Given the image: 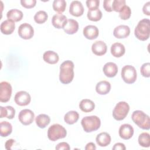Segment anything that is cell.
<instances>
[{
	"label": "cell",
	"instance_id": "cell-1",
	"mask_svg": "<svg viewBox=\"0 0 150 150\" xmlns=\"http://www.w3.org/2000/svg\"><path fill=\"white\" fill-rule=\"evenodd\" d=\"M74 65L72 61L66 60L60 66L59 80L64 84L70 83L74 78Z\"/></svg>",
	"mask_w": 150,
	"mask_h": 150
},
{
	"label": "cell",
	"instance_id": "cell-2",
	"mask_svg": "<svg viewBox=\"0 0 150 150\" xmlns=\"http://www.w3.org/2000/svg\"><path fill=\"white\" fill-rule=\"evenodd\" d=\"M150 21L149 19L144 18L139 21L134 30L135 37L142 41L146 40L149 38Z\"/></svg>",
	"mask_w": 150,
	"mask_h": 150
},
{
	"label": "cell",
	"instance_id": "cell-3",
	"mask_svg": "<svg viewBox=\"0 0 150 150\" xmlns=\"http://www.w3.org/2000/svg\"><path fill=\"white\" fill-rule=\"evenodd\" d=\"M133 122L140 128L148 130L150 128V119L149 115L141 110L134 111L131 115Z\"/></svg>",
	"mask_w": 150,
	"mask_h": 150
},
{
	"label": "cell",
	"instance_id": "cell-4",
	"mask_svg": "<svg viewBox=\"0 0 150 150\" xmlns=\"http://www.w3.org/2000/svg\"><path fill=\"white\" fill-rule=\"evenodd\" d=\"M81 124L86 132H91L100 128L101 121L96 115L86 116L82 118Z\"/></svg>",
	"mask_w": 150,
	"mask_h": 150
},
{
	"label": "cell",
	"instance_id": "cell-5",
	"mask_svg": "<svg viewBox=\"0 0 150 150\" xmlns=\"http://www.w3.org/2000/svg\"><path fill=\"white\" fill-rule=\"evenodd\" d=\"M66 135V129L59 124H53L47 129V137L52 141H56L59 139L64 138Z\"/></svg>",
	"mask_w": 150,
	"mask_h": 150
},
{
	"label": "cell",
	"instance_id": "cell-6",
	"mask_svg": "<svg viewBox=\"0 0 150 150\" xmlns=\"http://www.w3.org/2000/svg\"><path fill=\"white\" fill-rule=\"evenodd\" d=\"M129 105L125 101H120L115 106L112 111V116L117 121L123 120L128 115Z\"/></svg>",
	"mask_w": 150,
	"mask_h": 150
},
{
	"label": "cell",
	"instance_id": "cell-7",
	"mask_svg": "<svg viewBox=\"0 0 150 150\" xmlns=\"http://www.w3.org/2000/svg\"><path fill=\"white\" fill-rule=\"evenodd\" d=\"M121 74L124 81L127 84H132L137 80L136 69L131 65L124 66L122 68Z\"/></svg>",
	"mask_w": 150,
	"mask_h": 150
},
{
	"label": "cell",
	"instance_id": "cell-8",
	"mask_svg": "<svg viewBox=\"0 0 150 150\" xmlns=\"http://www.w3.org/2000/svg\"><path fill=\"white\" fill-rule=\"evenodd\" d=\"M12 86L7 81H2L0 83V101L6 103L9 101L12 95Z\"/></svg>",
	"mask_w": 150,
	"mask_h": 150
},
{
	"label": "cell",
	"instance_id": "cell-9",
	"mask_svg": "<svg viewBox=\"0 0 150 150\" xmlns=\"http://www.w3.org/2000/svg\"><path fill=\"white\" fill-rule=\"evenodd\" d=\"M19 36L23 39H30L34 35V29L33 27L28 23L21 24L18 30Z\"/></svg>",
	"mask_w": 150,
	"mask_h": 150
},
{
	"label": "cell",
	"instance_id": "cell-10",
	"mask_svg": "<svg viewBox=\"0 0 150 150\" xmlns=\"http://www.w3.org/2000/svg\"><path fill=\"white\" fill-rule=\"evenodd\" d=\"M34 112L29 109H23L21 110L18 115L19 121L24 125L31 124L34 120Z\"/></svg>",
	"mask_w": 150,
	"mask_h": 150
},
{
	"label": "cell",
	"instance_id": "cell-11",
	"mask_svg": "<svg viewBox=\"0 0 150 150\" xmlns=\"http://www.w3.org/2000/svg\"><path fill=\"white\" fill-rule=\"evenodd\" d=\"M14 101L15 103L20 106H26L28 105L31 101L30 94L25 91H20L16 93Z\"/></svg>",
	"mask_w": 150,
	"mask_h": 150
},
{
	"label": "cell",
	"instance_id": "cell-12",
	"mask_svg": "<svg viewBox=\"0 0 150 150\" xmlns=\"http://www.w3.org/2000/svg\"><path fill=\"white\" fill-rule=\"evenodd\" d=\"M134 128L132 126L129 124H124L120 126L119 128V135L124 139L127 140L132 138L134 135Z\"/></svg>",
	"mask_w": 150,
	"mask_h": 150
},
{
	"label": "cell",
	"instance_id": "cell-13",
	"mask_svg": "<svg viewBox=\"0 0 150 150\" xmlns=\"http://www.w3.org/2000/svg\"><path fill=\"white\" fill-rule=\"evenodd\" d=\"M69 12L74 16H81L84 13V7L81 2L79 1H72L70 5Z\"/></svg>",
	"mask_w": 150,
	"mask_h": 150
},
{
	"label": "cell",
	"instance_id": "cell-14",
	"mask_svg": "<svg viewBox=\"0 0 150 150\" xmlns=\"http://www.w3.org/2000/svg\"><path fill=\"white\" fill-rule=\"evenodd\" d=\"M93 53L97 56H102L106 53L107 46L105 42L102 40H97L93 43L91 46Z\"/></svg>",
	"mask_w": 150,
	"mask_h": 150
},
{
	"label": "cell",
	"instance_id": "cell-15",
	"mask_svg": "<svg viewBox=\"0 0 150 150\" xmlns=\"http://www.w3.org/2000/svg\"><path fill=\"white\" fill-rule=\"evenodd\" d=\"M130 34V28L127 25H121L115 27L113 31L114 36L118 39H123L128 37Z\"/></svg>",
	"mask_w": 150,
	"mask_h": 150
},
{
	"label": "cell",
	"instance_id": "cell-16",
	"mask_svg": "<svg viewBox=\"0 0 150 150\" xmlns=\"http://www.w3.org/2000/svg\"><path fill=\"white\" fill-rule=\"evenodd\" d=\"M83 32L84 37L89 40L96 39L99 35V30L97 27L91 25H89L84 27Z\"/></svg>",
	"mask_w": 150,
	"mask_h": 150
},
{
	"label": "cell",
	"instance_id": "cell-17",
	"mask_svg": "<svg viewBox=\"0 0 150 150\" xmlns=\"http://www.w3.org/2000/svg\"><path fill=\"white\" fill-rule=\"evenodd\" d=\"M104 74L110 78L114 77L118 73L117 65L113 62L106 63L103 68Z\"/></svg>",
	"mask_w": 150,
	"mask_h": 150
},
{
	"label": "cell",
	"instance_id": "cell-18",
	"mask_svg": "<svg viewBox=\"0 0 150 150\" xmlns=\"http://www.w3.org/2000/svg\"><path fill=\"white\" fill-rule=\"evenodd\" d=\"M79 26V23L77 21L73 19H67L63 29L67 34L73 35L78 31Z\"/></svg>",
	"mask_w": 150,
	"mask_h": 150
},
{
	"label": "cell",
	"instance_id": "cell-19",
	"mask_svg": "<svg viewBox=\"0 0 150 150\" xmlns=\"http://www.w3.org/2000/svg\"><path fill=\"white\" fill-rule=\"evenodd\" d=\"M67 19L65 15L62 13H57L53 16L52 23L53 26L57 29H63L66 23Z\"/></svg>",
	"mask_w": 150,
	"mask_h": 150
},
{
	"label": "cell",
	"instance_id": "cell-20",
	"mask_svg": "<svg viewBox=\"0 0 150 150\" xmlns=\"http://www.w3.org/2000/svg\"><path fill=\"white\" fill-rule=\"evenodd\" d=\"M15 29V23L10 20H5L3 21L0 26L1 33L4 35H11L13 33Z\"/></svg>",
	"mask_w": 150,
	"mask_h": 150
},
{
	"label": "cell",
	"instance_id": "cell-21",
	"mask_svg": "<svg viewBox=\"0 0 150 150\" xmlns=\"http://www.w3.org/2000/svg\"><path fill=\"white\" fill-rule=\"evenodd\" d=\"M111 136L107 132H103L98 134L96 138L97 145L101 147H105L108 146L111 142Z\"/></svg>",
	"mask_w": 150,
	"mask_h": 150
},
{
	"label": "cell",
	"instance_id": "cell-22",
	"mask_svg": "<svg viewBox=\"0 0 150 150\" xmlns=\"http://www.w3.org/2000/svg\"><path fill=\"white\" fill-rule=\"evenodd\" d=\"M111 53L115 57H120L122 56L125 52V49L121 43L116 42L113 43L111 46Z\"/></svg>",
	"mask_w": 150,
	"mask_h": 150
},
{
	"label": "cell",
	"instance_id": "cell-23",
	"mask_svg": "<svg viewBox=\"0 0 150 150\" xmlns=\"http://www.w3.org/2000/svg\"><path fill=\"white\" fill-rule=\"evenodd\" d=\"M111 90V84L110 82L103 80L100 81L96 84V91L100 95H105L108 94Z\"/></svg>",
	"mask_w": 150,
	"mask_h": 150
},
{
	"label": "cell",
	"instance_id": "cell-24",
	"mask_svg": "<svg viewBox=\"0 0 150 150\" xmlns=\"http://www.w3.org/2000/svg\"><path fill=\"white\" fill-rule=\"evenodd\" d=\"M43 59L45 62L50 64H54L58 62L59 57L58 54L55 52L48 50L43 53Z\"/></svg>",
	"mask_w": 150,
	"mask_h": 150
},
{
	"label": "cell",
	"instance_id": "cell-25",
	"mask_svg": "<svg viewBox=\"0 0 150 150\" xmlns=\"http://www.w3.org/2000/svg\"><path fill=\"white\" fill-rule=\"evenodd\" d=\"M0 110V118H2L6 117L9 120L13 119L14 118L15 115V110L13 107L10 105H7L6 107L1 106Z\"/></svg>",
	"mask_w": 150,
	"mask_h": 150
},
{
	"label": "cell",
	"instance_id": "cell-26",
	"mask_svg": "<svg viewBox=\"0 0 150 150\" xmlns=\"http://www.w3.org/2000/svg\"><path fill=\"white\" fill-rule=\"evenodd\" d=\"M6 17L8 20L13 22H19L23 18V12L18 9H12L8 11Z\"/></svg>",
	"mask_w": 150,
	"mask_h": 150
},
{
	"label": "cell",
	"instance_id": "cell-27",
	"mask_svg": "<svg viewBox=\"0 0 150 150\" xmlns=\"http://www.w3.org/2000/svg\"><path fill=\"white\" fill-rule=\"evenodd\" d=\"M79 108L84 112H89L94 109L95 104L91 100L83 99L79 103Z\"/></svg>",
	"mask_w": 150,
	"mask_h": 150
},
{
	"label": "cell",
	"instance_id": "cell-28",
	"mask_svg": "<svg viewBox=\"0 0 150 150\" xmlns=\"http://www.w3.org/2000/svg\"><path fill=\"white\" fill-rule=\"evenodd\" d=\"M36 125L40 128H45L50 122V118L49 115L45 114L38 115L35 118Z\"/></svg>",
	"mask_w": 150,
	"mask_h": 150
},
{
	"label": "cell",
	"instance_id": "cell-29",
	"mask_svg": "<svg viewBox=\"0 0 150 150\" xmlns=\"http://www.w3.org/2000/svg\"><path fill=\"white\" fill-rule=\"evenodd\" d=\"M79 118V114L76 111H68L64 117V121L69 125H72L76 123Z\"/></svg>",
	"mask_w": 150,
	"mask_h": 150
},
{
	"label": "cell",
	"instance_id": "cell-30",
	"mask_svg": "<svg viewBox=\"0 0 150 150\" xmlns=\"http://www.w3.org/2000/svg\"><path fill=\"white\" fill-rule=\"evenodd\" d=\"M12 131V126L8 121H2L0 124V135L2 137H6Z\"/></svg>",
	"mask_w": 150,
	"mask_h": 150
},
{
	"label": "cell",
	"instance_id": "cell-31",
	"mask_svg": "<svg viewBox=\"0 0 150 150\" xmlns=\"http://www.w3.org/2000/svg\"><path fill=\"white\" fill-rule=\"evenodd\" d=\"M102 15L101 11L98 8H97L94 9H88L87 16L89 20L97 22L101 19Z\"/></svg>",
	"mask_w": 150,
	"mask_h": 150
},
{
	"label": "cell",
	"instance_id": "cell-32",
	"mask_svg": "<svg viewBox=\"0 0 150 150\" xmlns=\"http://www.w3.org/2000/svg\"><path fill=\"white\" fill-rule=\"evenodd\" d=\"M138 144L142 147L148 148L150 146V135L148 132H142L139 134L138 139Z\"/></svg>",
	"mask_w": 150,
	"mask_h": 150
},
{
	"label": "cell",
	"instance_id": "cell-33",
	"mask_svg": "<svg viewBox=\"0 0 150 150\" xmlns=\"http://www.w3.org/2000/svg\"><path fill=\"white\" fill-rule=\"evenodd\" d=\"M52 6L54 11L62 13L65 11L66 2L64 0H54L53 2Z\"/></svg>",
	"mask_w": 150,
	"mask_h": 150
},
{
	"label": "cell",
	"instance_id": "cell-34",
	"mask_svg": "<svg viewBox=\"0 0 150 150\" xmlns=\"http://www.w3.org/2000/svg\"><path fill=\"white\" fill-rule=\"evenodd\" d=\"M48 18L47 13L44 11H38L34 16V21L38 24H42L45 23Z\"/></svg>",
	"mask_w": 150,
	"mask_h": 150
},
{
	"label": "cell",
	"instance_id": "cell-35",
	"mask_svg": "<svg viewBox=\"0 0 150 150\" xmlns=\"http://www.w3.org/2000/svg\"><path fill=\"white\" fill-rule=\"evenodd\" d=\"M126 5L125 0H113L112 4V9L115 12H120Z\"/></svg>",
	"mask_w": 150,
	"mask_h": 150
},
{
	"label": "cell",
	"instance_id": "cell-36",
	"mask_svg": "<svg viewBox=\"0 0 150 150\" xmlns=\"http://www.w3.org/2000/svg\"><path fill=\"white\" fill-rule=\"evenodd\" d=\"M131 15V9L129 6L125 5L120 12L119 16L122 20L128 19Z\"/></svg>",
	"mask_w": 150,
	"mask_h": 150
},
{
	"label": "cell",
	"instance_id": "cell-37",
	"mask_svg": "<svg viewBox=\"0 0 150 150\" xmlns=\"http://www.w3.org/2000/svg\"><path fill=\"white\" fill-rule=\"evenodd\" d=\"M140 71L142 76L145 77H150V63L149 62L144 63L140 68Z\"/></svg>",
	"mask_w": 150,
	"mask_h": 150
},
{
	"label": "cell",
	"instance_id": "cell-38",
	"mask_svg": "<svg viewBox=\"0 0 150 150\" xmlns=\"http://www.w3.org/2000/svg\"><path fill=\"white\" fill-rule=\"evenodd\" d=\"M21 4L22 6L25 8L30 9L33 8L36 4V0H21Z\"/></svg>",
	"mask_w": 150,
	"mask_h": 150
},
{
	"label": "cell",
	"instance_id": "cell-39",
	"mask_svg": "<svg viewBox=\"0 0 150 150\" xmlns=\"http://www.w3.org/2000/svg\"><path fill=\"white\" fill-rule=\"evenodd\" d=\"M86 5L89 9H97L99 6L100 1L99 0H87L86 2Z\"/></svg>",
	"mask_w": 150,
	"mask_h": 150
},
{
	"label": "cell",
	"instance_id": "cell-40",
	"mask_svg": "<svg viewBox=\"0 0 150 150\" xmlns=\"http://www.w3.org/2000/svg\"><path fill=\"white\" fill-rule=\"evenodd\" d=\"M112 0H104L103 1V7L104 9L108 12H112Z\"/></svg>",
	"mask_w": 150,
	"mask_h": 150
},
{
	"label": "cell",
	"instance_id": "cell-41",
	"mask_svg": "<svg viewBox=\"0 0 150 150\" xmlns=\"http://www.w3.org/2000/svg\"><path fill=\"white\" fill-rule=\"evenodd\" d=\"M55 149L57 150H69L70 147L68 143L66 142H62L56 146Z\"/></svg>",
	"mask_w": 150,
	"mask_h": 150
},
{
	"label": "cell",
	"instance_id": "cell-42",
	"mask_svg": "<svg viewBox=\"0 0 150 150\" xmlns=\"http://www.w3.org/2000/svg\"><path fill=\"white\" fill-rule=\"evenodd\" d=\"M142 12L145 15H150V2L148 1L144 4L142 8Z\"/></svg>",
	"mask_w": 150,
	"mask_h": 150
},
{
	"label": "cell",
	"instance_id": "cell-43",
	"mask_svg": "<svg viewBox=\"0 0 150 150\" xmlns=\"http://www.w3.org/2000/svg\"><path fill=\"white\" fill-rule=\"evenodd\" d=\"M113 150H125L126 149L125 145L123 143L118 142L114 145L112 148Z\"/></svg>",
	"mask_w": 150,
	"mask_h": 150
},
{
	"label": "cell",
	"instance_id": "cell-44",
	"mask_svg": "<svg viewBox=\"0 0 150 150\" xmlns=\"http://www.w3.org/2000/svg\"><path fill=\"white\" fill-rule=\"evenodd\" d=\"M15 143V140L13 139H9L7 140L5 144V149L7 150H11L12 145Z\"/></svg>",
	"mask_w": 150,
	"mask_h": 150
},
{
	"label": "cell",
	"instance_id": "cell-45",
	"mask_svg": "<svg viewBox=\"0 0 150 150\" xmlns=\"http://www.w3.org/2000/svg\"><path fill=\"white\" fill-rule=\"evenodd\" d=\"M96 149V145L93 142H89L85 146L86 150H95Z\"/></svg>",
	"mask_w": 150,
	"mask_h": 150
}]
</instances>
